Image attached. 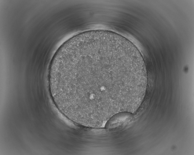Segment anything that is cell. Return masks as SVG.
Returning a JSON list of instances; mask_svg holds the SVG:
<instances>
[{
	"instance_id": "cell-1",
	"label": "cell",
	"mask_w": 194,
	"mask_h": 155,
	"mask_svg": "<svg viewBox=\"0 0 194 155\" xmlns=\"http://www.w3.org/2000/svg\"><path fill=\"white\" fill-rule=\"evenodd\" d=\"M48 74L57 108L72 121L101 126L130 113L142 101L147 83L146 65L130 40L113 31H85L57 50Z\"/></svg>"
}]
</instances>
